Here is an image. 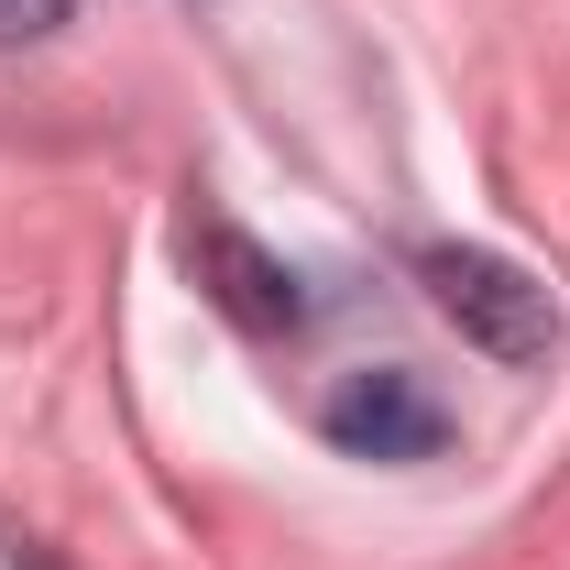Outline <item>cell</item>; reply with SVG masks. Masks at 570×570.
<instances>
[{"label": "cell", "mask_w": 570, "mask_h": 570, "mask_svg": "<svg viewBox=\"0 0 570 570\" xmlns=\"http://www.w3.org/2000/svg\"><path fill=\"white\" fill-rule=\"evenodd\" d=\"M428 296H439V318L472 341L483 362H549V341H560V307H549V285L527 275V264H504V253H472V242H428L417 253Z\"/></svg>", "instance_id": "1"}, {"label": "cell", "mask_w": 570, "mask_h": 570, "mask_svg": "<svg viewBox=\"0 0 570 570\" xmlns=\"http://www.w3.org/2000/svg\"><path fill=\"white\" fill-rule=\"evenodd\" d=\"M318 439L352 450V461H428L450 439V406L428 395L406 362H384V373H341L318 395Z\"/></svg>", "instance_id": "2"}, {"label": "cell", "mask_w": 570, "mask_h": 570, "mask_svg": "<svg viewBox=\"0 0 570 570\" xmlns=\"http://www.w3.org/2000/svg\"><path fill=\"white\" fill-rule=\"evenodd\" d=\"M187 264H198V285H209L242 330H296V318H307L296 264H275V253H264L253 230H230V219H198V230H187Z\"/></svg>", "instance_id": "3"}, {"label": "cell", "mask_w": 570, "mask_h": 570, "mask_svg": "<svg viewBox=\"0 0 570 570\" xmlns=\"http://www.w3.org/2000/svg\"><path fill=\"white\" fill-rule=\"evenodd\" d=\"M67 11H77V0H0V56H11V45H45Z\"/></svg>", "instance_id": "4"}, {"label": "cell", "mask_w": 570, "mask_h": 570, "mask_svg": "<svg viewBox=\"0 0 570 570\" xmlns=\"http://www.w3.org/2000/svg\"><path fill=\"white\" fill-rule=\"evenodd\" d=\"M11 570H56V560H45V549H11Z\"/></svg>", "instance_id": "5"}]
</instances>
